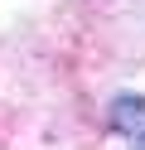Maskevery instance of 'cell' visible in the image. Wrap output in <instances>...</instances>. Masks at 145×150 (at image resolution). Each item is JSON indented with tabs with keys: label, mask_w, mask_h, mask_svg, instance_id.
<instances>
[{
	"label": "cell",
	"mask_w": 145,
	"mask_h": 150,
	"mask_svg": "<svg viewBox=\"0 0 145 150\" xmlns=\"http://www.w3.org/2000/svg\"><path fill=\"white\" fill-rule=\"evenodd\" d=\"M106 126L116 136H126L135 150H145V92H126L106 107Z\"/></svg>",
	"instance_id": "obj_1"
}]
</instances>
